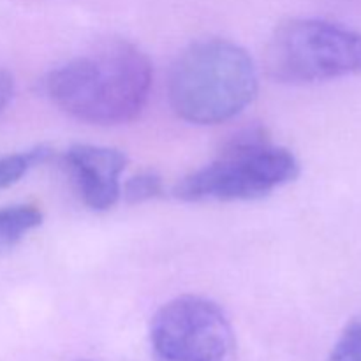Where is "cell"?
Masks as SVG:
<instances>
[{
	"instance_id": "30bf717a",
	"label": "cell",
	"mask_w": 361,
	"mask_h": 361,
	"mask_svg": "<svg viewBox=\"0 0 361 361\" xmlns=\"http://www.w3.org/2000/svg\"><path fill=\"white\" fill-rule=\"evenodd\" d=\"M326 361H361V316L344 328Z\"/></svg>"
},
{
	"instance_id": "8fae6325",
	"label": "cell",
	"mask_w": 361,
	"mask_h": 361,
	"mask_svg": "<svg viewBox=\"0 0 361 361\" xmlns=\"http://www.w3.org/2000/svg\"><path fill=\"white\" fill-rule=\"evenodd\" d=\"M14 94V81L13 76L6 71L0 69V113L7 108Z\"/></svg>"
},
{
	"instance_id": "5b68a950",
	"label": "cell",
	"mask_w": 361,
	"mask_h": 361,
	"mask_svg": "<svg viewBox=\"0 0 361 361\" xmlns=\"http://www.w3.org/2000/svg\"><path fill=\"white\" fill-rule=\"evenodd\" d=\"M150 349L154 361H233L235 331L217 303L183 295L152 317Z\"/></svg>"
},
{
	"instance_id": "6da1fadb",
	"label": "cell",
	"mask_w": 361,
	"mask_h": 361,
	"mask_svg": "<svg viewBox=\"0 0 361 361\" xmlns=\"http://www.w3.org/2000/svg\"><path fill=\"white\" fill-rule=\"evenodd\" d=\"M152 63L137 46L111 41L63 63L42 81L49 101L94 126L133 122L148 102Z\"/></svg>"
},
{
	"instance_id": "277c9868",
	"label": "cell",
	"mask_w": 361,
	"mask_h": 361,
	"mask_svg": "<svg viewBox=\"0 0 361 361\" xmlns=\"http://www.w3.org/2000/svg\"><path fill=\"white\" fill-rule=\"evenodd\" d=\"M271 80L310 85L361 73V34L326 20H289L277 27L264 53Z\"/></svg>"
},
{
	"instance_id": "3957f363",
	"label": "cell",
	"mask_w": 361,
	"mask_h": 361,
	"mask_svg": "<svg viewBox=\"0 0 361 361\" xmlns=\"http://www.w3.org/2000/svg\"><path fill=\"white\" fill-rule=\"evenodd\" d=\"M298 159L277 147L263 129H249L226 143L214 162L175 185L182 201H252L296 180Z\"/></svg>"
},
{
	"instance_id": "9c48e42d",
	"label": "cell",
	"mask_w": 361,
	"mask_h": 361,
	"mask_svg": "<svg viewBox=\"0 0 361 361\" xmlns=\"http://www.w3.org/2000/svg\"><path fill=\"white\" fill-rule=\"evenodd\" d=\"M162 194V180L157 173L143 171L140 175L130 176L122 187V196L127 203L140 204L155 200Z\"/></svg>"
},
{
	"instance_id": "7a4b0ae2",
	"label": "cell",
	"mask_w": 361,
	"mask_h": 361,
	"mask_svg": "<svg viewBox=\"0 0 361 361\" xmlns=\"http://www.w3.org/2000/svg\"><path fill=\"white\" fill-rule=\"evenodd\" d=\"M257 83L252 56L242 46L228 39H203L175 60L168 94L178 118L217 126L235 118L254 101Z\"/></svg>"
},
{
	"instance_id": "ba28073f",
	"label": "cell",
	"mask_w": 361,
	"mask_h": 361,
	"mask_svg": "<svg viewBox=\"0 0 361 361\" xmlns=\"http://www.w3.org/2000/svg\"><path fill=\"white\" fill-rule=\"evenodd\" d=\"M48 155V150L44 147L32 148V150L21 152V154L6 155L0 157V189L14 185L20 182L34 166L41 164Z\"/></svg>"
},
{
	"instance_id": "52a82bcc",
	"label": "cell",
	"mask_w": 361,
	"mask_h": 361,
	"mask_svg": "<svg viewBox=\"0 0 361 361\" xmlns=\"http://www.w3.org/2000/svg\"><path fill=\"white\" fill-rule=\"evenodd\" d=\"M42 222V214L37 207L16 204L0 208V252L20 243L30 231Z\"/></svg>"
},
{
	"instance_id": "8992f818",
	"label": "cell",
	"mask_w": 361,
	"mask_h": 361,
	"mask_svg": "<svg viewBox=\"0 0 361 361\" xmlns=\"http://www.w3.org/2000/svg\"><path fill=\"white\" fill-rule=\"evenodd\" d=\"M66 166L78 194L90 210L104 212L122 196L120 176L127 168V155L116 148L74 145L66 152Z\"/></svg>"
}]
</instances>
